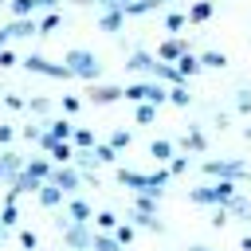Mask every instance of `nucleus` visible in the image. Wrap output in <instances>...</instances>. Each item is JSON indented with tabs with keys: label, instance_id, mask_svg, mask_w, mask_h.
I'll list each match as a JSON object with an SVG mask.
<instances>
[{
	"label": "nucleus",
	"instance_id": "11",
	"mask_svg": "<svg viewBox=\"0 0 251 251\" xmlns=\"http://www.w3.org/2000/svg\"><path fill=\"white\" fill-rule=\"evenodd\" d=\"M126 67H129V71H137V75H153V71H157V59H153V55H145V51H133V55L126 59Z\"/></svg>",
	"mask_w": 251,
	"mask_h": 251
},
{
	"label": "nucleus",
	"instance_id": "3",
	"mask_svg": "<svg viewBox=\"0 0 251 251\" xmlns=\"http://www.w3.org/2000/svg\"><path fill=\"white\" fill-rule=\"evenodd\" d=\"M126 98L129 102H149V106H161L165 98H169V90L165 86H157V82H133V86H126Z\"/></svg>",
	"mask_w": 251,
	"mask_h": 251
},
{
	"label": "nucleus",
	"instance_id": "1",
	"mask_svg": "<svg viewBox=\"0 0 251 251\" xmlns=\"http://www.w3.org/2000/svg\"><path fill=\"white\" fill-rule=\"evenodd\" d=\"M63 67L71 71V78H86V82H94L98 75H102V63L90 55V51H67V59H63Z\"/></svg>",
	"mask_w": 251,
	"mask_h": 251
},
{
	"label": "nucleus",
	"instance_id": "38",
	"mask_svg": "<svg viewBox=\"0 0 251 251\" xmlns=\"http://www.w3.org/2000/svg\"><path fill=\"white\" fill-rule=\"evenodd\" d=\"M235 106H239V110H251V90H239V94H235Z\"/></svg>",
	"mask_w": 251,
	"mask_h": 251
},
{
	"label": "nucleus",
	"instance_id": "14",
	"mask_svg": "<svg viewBox=\"0 0 251 251\" xmlns=\"http://www.w3.org/2000/svg\"><path fill=\"white\" fill-rule=\"evenodd\" d=\"M122 24H126V12H122V8H110V12H102V20H98L102 31H122Z\"/></svg>",
	"mask_w": 251,
	"mask_h": 251
},
{
	"label": "nucleus",
	"instance_id": "43",
	"mask_svg": "<svg viewBox=\"0 0 251 251\" xmlns=\"http://www.w3.org/2000/svg\"><path fill=\"white\" fill-rule=\"evenodd\" d=\"M24 137H27V141H39V137H43V129H39V126H27V129H24Z\"/></svg>",
	"mask_w": 251,
	"mask_h": 251
},
{
	"label": "nucleus",
	"instance_id": "4",
	"mask_svg": "<svg viewBox=\"0 0 251 251\" xmlns=\"http://www.w3.org/2000/svg\"><path fill=\"white\" fill-rule=\"evenodd\" d=\"M24 67H27V71H35V75H47V78H71V71H67L63 63H47L43 55H27V59H24Z\"/></svg>",
	"mask_w": 251,
	"mask_h": 251
},
{
	"label": "nucleus",
	"instance_id": "42",
	"mask_svg": "<svg viewBox=\"0 0 251 251\" xmlns=\"http://www.w3.org/2000/svg\"><path fill=\"white\" fill-rule=\"evenodd\" d=\"M63 110H67V114H75V110H78V98H75V94H67V98H63Z\"/></svg>",
	"mask_w": 251,
	"mask_h": 251
},
{
	"label": "nucleus",
	"instance_id": "7",
	"mask_svg": "<svg viewBox=\"0 0 251 251\" xmlns=\"http://www.w3.org/2000/svg\"><path fill=\"white\" fill-rule=\"evenodd\" d=\"M24 165H27V161H24L20 153H12V149H8V153H0V180H4V184H12V180L24 173Z\"/></svg>",
	"mask_w": 251,
	"mask_h": 251
},
{
	"label": "nucleus",
	"instance_id": "49",
	"mask_svg": "<svg viewBox=\"0 0 251 251\" xmlns=\"http://www.w3.org/2000/svg\"><path fill=\"white\" fill-rule=\"evenodd\" d=\"M243 251H251V235H247V239H243Z\"/></svg>",
	"mask_w": 251,
	"mask_h": 251
},
{
	"label": "nucleus",
	"instance_id": "41",
	"mask_svg": "<svg viewBox=\"0 0 251 251\" xmlns=\"http://www.w3.org/2000/svg\"><path fill=\"white\" fill-rule=\"evenodd\" d=\"M27 106H31V110H35V114H43V110H47V106H51V102H47V98H31V102H27Z\"/></svg>",
	"mask_w": 251,
	"mask_h": 251
},
{
	"label": "nucleus",
	"instance_id": "22",
	"mask_svg": "<svg viewBox=\"0 0 251 251\" xmlns=\"http://www.w3.org/2000/svg\"><path fill=\"white\" fill-rule=\"evenodd\" d=\"M55 141H67V137H75V129H71V122H51V129H47Z\"/></svg>",
	"mask_w": 251,
	"mask_h": 251
},
{
	"label": "nucleus",
	"instance_id": "40",
	"mask_svg": "<svg viewBox=\"0 0 251 251\" xmlns=\"http://www.w3.org/2000/svg\"><path fill=\"white\" fill-rule=\"evenodd\" d=\"M4 102H8V110H24V98H20V94H8Z\"/></svg>",
	"mask_w": 251,
	"mask_h": 251
},
{
	"label": "nucleus",
	"instance_id": "54",
	"mask_svg": "<svg viewBox=\"0 0 251 251\" xmlns=\"http://www.w3.org/2000/svg\"><path fill=\"white\" fill-rule=\"evenodd\" d=\"M247 137H251V126H247Z\"/></svg>",
	"mask_w": 251,
	"mask_h": 251
},
{
	"label": "nucleus",
	"instance_id": "37",
	"mask_svg": "<svg viewBox=\"0 0 251 251\" xmlns=\"http://www.w3.org/2000/svg\"><path fill=\"white\" fill-rule=\"evenodd\" d=\"M20 243H24V251H35L39 239H35V231H20Z\"/></svg>",
	"mask_w": 251,
	"mask_h": 251
},
{
	"label": "nucleus",
	"instance_id": "25",
	"mask_svg": "<svg viewBox=\"0 0 251 251\" xmlns=\"http://www.w3.org/2000/svg\"><path fill=\"white\" fill-rule=\"evenodd\" d=\"M137 216H157V196H137Z\"/></svg>",
	"mask_w": 251,
	"mask_h": 251
},
{
	"label": "nucleus",
	"instance_id": "53",
	"mask_svg": "<svg viewBox=\"0 0 251 251\" xmlns=\"http://www.w3.org/2000/svg\"><path fill=\"white\" fill-rule=\"evenodd\" d=\"M161 4H173V0H161Z\"/></svg>",
	"mask_w": 251,
	"mask_h": 251
},
{
	"label": "nucleus",
	"instance_id": "51",
	"mask_svg": "<svg viewBox=\"0 0 251 251\" xmlns=\"http://www.w3.org/2000/svg\"><path fill=\"white\" fill-rule=\"evenodd\" d=\"M0 243H4V224H0Z\"/></svg>",
	"mask_w": 251,
	"mask_h": 251
},
{
	"label": "nucleus",
	"instance_id": "46",
	"mask_svg": "<svg viewBox=\"0 0 251 251\" xmlns=\"http://www.w3.org/2000/svg\"><path fill=\"white\" fill-rule=\"evenodd\" d=\"M35 8H39V12H55V8H59V0H35Z\"/></svg>",
	"mask_w": 251,
	"mask_h": 251
},
{
	"label": "nucleus",
	"instance_id": "45",
	"mask_svg": "<svg viewBox=\"0 0 251 251\" xmlns=\"http://www.w3.org/2000/svg\"><path fill=\"white\" fill-rule=\"evenodd\" d=\"M12 137H16V129H12V126H0V145H8Z\"/></svg>",
	"mask_w": 251,
	"mask_h": 251
},
{
	"label": "nucleus",
	"instance_id": "28",
	"mask_svg": "<svg viewBox=\"0 0 251 251\" xmlns=\"http://www.w3.org/2000/svg\"><path fill=\"white\" fill-rule=\"evenodd\" d=\"M184 24H188V16H184V12H169V16H165V27H169V31H180Z\"/></svg>",
	"mask_w": 251,
	"mask_h": 251
},
{
	"label": "nucleus",
	"instance_id": "15",
	"mask_svg": "<svg viewBox=\"0 0 251 251\" xmlns=\"http://www.w3.org/2000/svg\"><path fill=\"white\" fill-rule=\"evenodd\" d=\"M153 78H161V82H173V86H184L180 71H176L173 63H161V59H157V71H153Z\"/></svg>",
	"mask_w": 251,
	"mask_h": 251
},
{
	"label": "nucleus",
	"instance_id": "21",
	"mask_svg": "<svg viewBox=\"0 0 251 251\" xmlns=\"http://www.w3.org/2000/svg\"><path fill=\"white\" fill-rule=\"evenodd\" d=\"M149 153H153V157H157V161H173V145H169V141H165V137H157V141H153V145H149Z\"/></svg>",
	"mask_w": 251,
	"mask_h": 251
},
{
	"label": "nucleus",
	"instance_id": "35",
	"mask_svg": "<svg viewBox=\"0 0 251 251\" xmlns=\"http://www.w3.org/2000/svg\"><path fill=\"white\" fill-rule=\"evenodd\" d=\"M114 239H118V243L126 247V243L133 239V227H129V224H122V227H114Z\"/></svg>",
	"mask_w": 251,
	"mask_h": 251
},
{
	"label": "nucleus",
	"instance_id": "8",
	"mask_svg": "<svg viewBox=\"0 0 251 251\" xmlns=\"http://www.w3.org/2000/svg\"><path fill=\"white\" fill-rule=\"evenodd\" d=\"M180 55H188V47H184V39H176V35H173V39H165V43L157 47V59H161V63H173V67H176V59H180Z\"/></svg>",
	"mask_w": 251,
	"mask_h": 251
},
{
	"label": "nucleus",
	"instance_id": "17",
	"mask_svg": "<svg viewBox=\"0 0 251 251\" xmlns=\"http://www.w3.org/2000/svg\"><path fill=\"white\" fill-rule=\"evenodd\" d=\"M67 216H71V224H86L90 220V204L86 200H71L67 204Z\"/></svg>",
	"mask_w": 251,
	"mask_h": 251
},
{
	"label": "nucleus",
	"instance_id": "26",
	"mask_svg": "<svg viewBox=\"0 0 251 251\" xmlns=\"http://www.w3.org/2000/svg\"><path fill=\"white\" fill-rule=\"evenodd\" d=\"M90 251H122V243L110 239V235H94V247H90Z\"/></svg>",
	"mask_w": 251,
	"mask_h": 251
},
{
	"label": "nucleus",
	"instance_id": "19",
	"mask_svg": "<svg viewBox=\"0 0 251 251\" xmlns=\"http://www.w3.org/2000/svg\"><path fill=\"white\" fill-rule=\"evenodd\" d=\"M8 8H12V20H31L35 0H8Z\"/></svg>",
	"mask_w": 251,
	"mask_h": 251
},
{
	"label": "nucleus",
	"instance_id": "50",
	"mask_svg": "<svg viewBox=\"0 0 251 251\" xmlns=\"http://www.w3.org/2000/svg\"><path fill=\"white\" fill-rule=\"evenodd\" d=\"M71 4H94V0H71Z\"/></svg>",
	"mask_w": 251,
	"mask_h": 251
},
{
	"label": "nucleus",
	"instance_id": "44",
	"mask_svg": "<svg viewBox=\"0 0 251 251\" xmlns=\"http://www.w3.org/2000/svg\"><path fill=\"white\" fill-rule=\"evenodd\" d=\"M0 67H16V55H12V51H8V47H4V51H0Z\"/></svg>",
	"mask_w": 251,
	"mask_h": 251
},
{
	"label": "nucleus",
	"instance_id": "30",
	"mask_svg": "<svg viewBox=\"0 0 251 251\" xmlns=\"http://www.w3.org/2000/svg\"><path fill=\"white\" fill-rule=\"evenodd\" d=\"M153 118H157V106H149V102H141V106H137V122H141V126H149Z\"/></svg>",
	"mask_w": 251,
	"mask_h": 251
},
{
	"label": "nucleus",
	"instance_id": "31",
	"mask_svg": "<svg viewBox=\"0 0 251 251\" xmlns=\"http://www.w3.org/2000/svg\"><path fill=\"white\" fill-rule=\"evenodd\" d=\"M126 145H129V133H126V129H114V133H110V149L118 153V149H126Z\"/></svg>",
	"mask_w": 251,
	"mask_h": 251
},
{
	"label": "nucleus",
	"instance_id": "52",
	"mask_svg": "<svg viewBox=\"0 0 251 251\" xmlns=\"http://www.w3.org/2000/svg\"><path fill=\"white\" fill-rule=\"evenodd\" d=\"M188 251H208V247H188Z\"/></svg>",
	"mask_w": 251,
	"mask_h": 251
},
{
	"label": "nucleus",
	"instance_id": "39",
	"mask_svg": "<svg viewBox=\"0 0 251 251\" xmlns=\"http://www.w3.org/2000/svg\"><path fill=\"white\" fill-rule=\"evenodd\" d=\"M98 224H102V227H106V231H114V227H118V220H114V216H110V212H102V216H98Z\"/></svg>",
	"mask_w": 251,
	"mask_h": 251
},
{
	"label": "nucleus",
	"instance_id": "6",
	"mask_svg": "<svg viewBox=\"0 0 251 251\" xmlns=\"http://www.w3.org/2000/svg\"><path fill=\"white\" fill-rule=\"evenodd\" d=\"M63 239H67L71 251H90V247H94V235H90L82 224H71V227L63 231Z\"/></svg>",
	"mask_w": 251,
	"mask_h": 251
},
{
	"label": "nucleus",
	"instance_id": "27",
	"mask_svg": "<svg viewBox=\"0 0 251 251\" xmlns=\"http://www.w3.org/2000/svg\"><path fill=\"white\" fill-rule=\"evenodd\" d=\"M59 27V12H43V20H39V35H47V31H55Z\"/></svg>",
	"mask_w": 251,
	"mask_h": 251
},
{
	"label": "nucleus",
	"instance_id": "29",
	"mask_svg": "<svg viewBox=\"0 0 251 251\" xmlns=\"http://www.w3.org/2000/svg\"><path fill=\"white\" fill-rule=\"evenodd\" d=\"M71 141H75L78 149H94V133H90V129H75V137H71Z\"/></svg>",
	"mask_w": 251,
	"mask_h": 251
},
{
	"label": "nucleus",
	"instance_id": "24",
	"mask_svg": "<svg viewBox=\"0 0 251 251\" xmlns=\"http://www.w3.org/2000/svg\"><path fill=\"white\" fill-rule=\"evenodd\" d=\"M184 149L200 153V149H204V133H200V129H188V133H184Z\"/></svg>",
	"mask_w": 251,
	"mask_h": 251
},
{
	"label": "nucleus",
	"instance_id": "47",
	"mask_svg": "<svg viewBox=\"0 0 251 251\" xmlns=\"http://www.w3.org/2000/svg\"><path fill=\"white\" fill-rule=\"evenodd\" d=\"M184 169H188V161H184V157H176V161L169 165V173H184Z\"/></svg>",
	"mask_w": 251,
	"mask_h": 251
},
{
	"label": "nucleus",
	"instance_id": "34",
	"mask_svg": "<svg viewBox=\"0 0 251 251\" xmlns=\"http://www.w3.org/2000/svg\"><path fill=\"white\" fill-rule=\"evenodd\" d=\"M227 212H231V216H251V204H247V200H239V196H235V200H231V204H227Z\"/></svg>",
	"mask_w": 251,
	"mask_h": 251
},
{
	"label": "nucleus",
	"instance_id": "32",
	"mask_svg": "<svg viewBox=\"0 0 251 251\" xmlns=\"http://www.w3.org/2000/svg\"><path fill=\"white\" fill-rule=\"evenodd\" d=\"M16 220H20V212H16V200H8V204H4V216H0V224H4V227H12Z\"/></svg>",
	"mask_w": 251,
	"mask_h": 251
},
{
	"label": "nucleus",
	"instance_id": "33",
	"mask_svg": "<svg viewBox=\"0 0 251 251\" xmlns=\"http://www.w3.org/2000/svg\"><path fill=\"white\" fill-rule=\"evenodd\" d=\"M169 102H173V106H188V90H184V86H173V90H169Z\"/></svg>",
	"mask_w": 251,
	"mask_h": 251
},
{
	"label": "nucleus",
	"instance_id": "16",
	"mask_svg": "<svg viewBox=\"0 0 251 251\" xmlns=\"http://www.w3.org/2000/svg\"><path fill=\"white\" fill-rule=\"evenodd\" d=\"M39 204H43V208H59V204H63V192H59V188L47 180V184L39 188Z\"/></svg>",
	"mask_w": 251,
	"mask_h": 251
},
{
	"label": "nucleus",
	"instance_id": "10",
	"mask_svg": "<svg viewBox=\"0 0 251 251\" xmlns=\"http://www.w3.org/2000/svg\"><path fill=\"white\" fill-rule=\"evenodd\" d=\"M78 180H82V176H78L75 169H55V176H51V184H55L63 196H67V192H75V188H78Z\"/></svg>",
	"mask_w": 251,
	"mask_h": 251
},
{
	"label": "nucleus",
	"instance_id": "2",
	"mask_svg": "<svg viewBox=\"0 0 251 251\" xmlns=\"http://www.w3.org/2000/svg\"><path fill=\"white\" fill-rule=\"evenodd\" d=\"M188 200H192V204H231V200H235V184H231V180L204 184V188H192Z\"/></svg>",
	"mask_w": 251,
	"mask_h": 251
},
{
	"label": "nucleus",
	"instance_id": "48",
	"mask_svg": "<svg viewBox=\"0 0 251 251\" xmlns=\"http://www.w3.org/2000/svg\"><path fill=\"white\" fill-rule=\"evenodd\" d=\"M4 47H8V35H4V27H0V51H4Z\"/></svg>",
	"mask_w": 251,
	"mask_h": 251
},
{
	"label": "nucleus",
	"instance_id": "18",
	"mask_svg": "<svg viewBox=\"0 0 251 251\" xmlns=\"http://www.w3.org/2000/svg\"><path fill=\"white\" fill-rule=\"evenodd\" d=\"M212 12H216V8H212V0H196V4L188 8V20H192V24H204Z\"/></svg>",
	"mask_w": 251,
	"mask_h": 251
},
{
	"label": "nucleus",
	"instance_id": "23",
	"mask_svg": "<svg viewBox=\"0 0 251 251\" xmlns=\"http://www.w3.org/2000/svg\"><path fill=\"white\" fill-rule=\"evenodd\" d=\"M224 63H227L224 51H204V55H200V67H224Z\"/></svg>",
	"mask_w": 251,
	"mask_h": 251
},
{
	"label": "nucleus",
	"instance_id": "36",
	"mask_svg": "<svg viewBox=\"0 0 251 251\" xmlns=\"http://www.w3.org/2000/svg\"><path fill=\"white\" fill-rule=\"evenodd\" d=\"M118 153L110 149V145H94V161H114Z\"/></svg>",
	"mask_w": 251,
	"mask_h": 251
},
{
	"label": "nucleus",
	"instance_id": "55",
	"mask_svg": "<svg viewBox=\"0 0 251 251\" xmlns=\"http://www.w3.org/2000/svg\"><path fill=\"white\" fill-rule=\"evenodd\" d=\"M0 4H8V0H0Z\"/></svg>",
	"mask_w": 251,
	"mask_h": 251
},
{
	"label": "nucleus",
	"instance_id": "20",
	"mask_svg": "<svg viewBox=\"0 0 251 251\" xmlns=\"http://www.w3.org/2000/svg\"><path fill=\"white\" fill-rule=\"evenodd\" d=\"M176 71H180V78H188V75L200 71V59H196V55H180V59H176Z\"/></svg>",
	"mask_w": 251,
	"mask_h": 251
},
{
	"label": "nucleus",
	"instance_id": "5",
	"mask_svg": "<svg viewBox=\"0 0 251 251\" xmlns=\"http://www.w3.org/2000/svg\"><path fill=\"white\" fill-rule=\"evenodd\" d=\"M204 173L220 176V180H239L247 169H243V161H204Z\"/></svg>",
	"mask_w": 251,
	"mask_h": 251
},
{
	"label": "nucleus",
	"instance_id": "13",
	"mask_svg": "<svg viewBox=\"0 0 251 251\" xmlns=\"http://www.w3.org/2000/svg\"><path fill=\"white\" fill-rule=\"evenodd\" d=\"M157 8H165V4H161V0H126V4H122L126 16H145V12H157Z\"/></svg>",
	"mask_w": 251,
	"mask_h": 251
},
{
	"label": "nucleus",
	"instance_id": "9",
	"mask_svg": "<svg viewBox=\"0 0 251 251\" xmlns=\"http://www.w3.org/2000/svg\"><path fill=\"white\" fill-rule=\"evenodd\" d=\"M4 35H8V39H24V35H39V24H35V20H12V24H4Z\"/></svg>",
	"mask_w": 251,
	"mask_h": 251
},
{
	"label": "nucleus",
	"instance_id": "12",
	"mask_svg": "<svg viewBox=\"0 0 251 251\" xmlns=\"http://www.w3.org/2000/svg\"><path fill=\"white\" fill-rule=\"evenodd\" d=\"M118 98H126V90H122V86H90V102H98V106L118 102Z\"/></svg>",
	"mask_w": 251,
	"mask_h": 251
}]
</instances>
